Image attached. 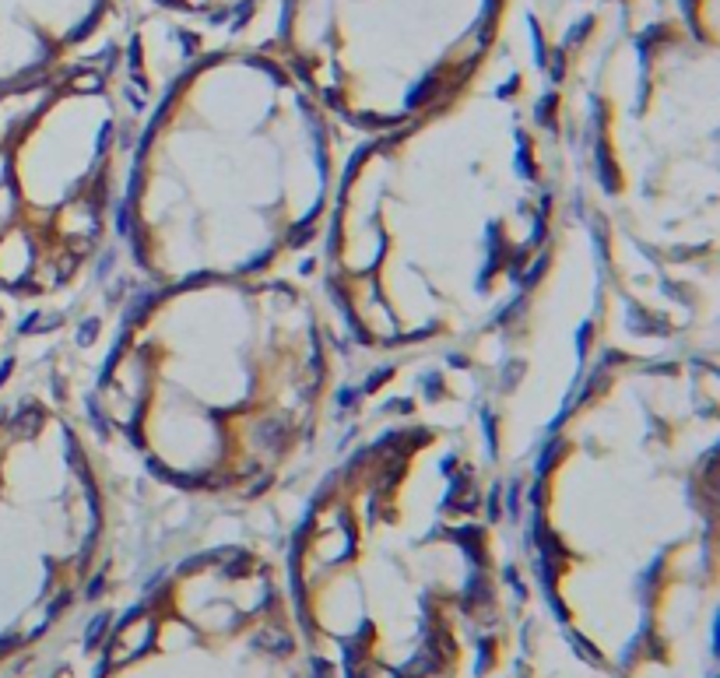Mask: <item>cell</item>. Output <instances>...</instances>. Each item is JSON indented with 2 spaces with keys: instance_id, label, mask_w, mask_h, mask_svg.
Returning a JSON list of instances; mask_svg holds the SVG:
<instances>
[{
  "instance_id": "cell-1",
  "label": "cell",
  "mask_w": 720,
  "mask_h": 678,
  "mask_svg": "<svg viewBox=\"0 0 720 678\" xmlns=\"http://www.w3.org/2000/svg\"><path fill=\"white\" fill-rule=\"evenodd\" d=\"M313 278L355 376L439 362L485 390L590 341L608 289L569 214L524 39L474 92L352 144Z\"/></svg>"
},
{
  "instance_id": "cell-2",
  "label": "cell",
  "mask_w": 720,
  "mask_h": 678,
  "mask_svg": "<svg viewBox=\"0 0 720 678\" xmlns=\"http://www.w3.org/2000/svg\"><path fill=\"white\" fill-rule=\"evenodd\" d=\"M60 337L85 418L155 520L292 517L355 387L309 274L102 289Z\"/></svg>"
},
{
  "instance_id": "cell-3",
  "label": "cell",
  "mask_w": 720,
  "mask_h": 678,
  "mask_svg": "<svg viewBox=\"0 0 720 678\" xmlns=\"http://www.w3.org/2000/svg\"><path fill=\"white\" fill-rule=\"evenodd\" d=\"M520 39L615 348L717 355L720 0H527Z\"/></svg>"
},
{
  "instance_id": "cell-4",
  "label": "cell",
  "mask_w": 720,
  "mask_h": 678,
  "mask_svg": "<svg viewBox=\"0 0 720 678\" xmlns=\"http://www.w3.org/2000/svg\"><path fill=\"white\" fill-rule=\"evenodd\" d=\"M352 144L267 32L197 42L144 112L102 289L313 278Z\"/></svg>"
},
{
  "instance_id": "cell-5",
  "label": "cell",
  "mask_w": 720,
  "mask_h": 678,
  "mask_svg": "<svg viewBox=\"0 0 720 678\" xmlns=\"http://www.w3.org/2000/svg\"><path fill=\"white\" fill-rule=\"evenodd\" d=\"M720 362L612 348L545 436L520 485L534 584L622 573L636 604L622 668L668 661L678 591L717 584Z\"/></svg>"
},
{
  "instance_id": "cell-6",
  "label": "cell",
  "mask_w": 720,
  "mask_h": 678,
  "mask_svg": "<svg viewBox=\"0 0 720 678\" xmlns=\"http://www.w3.org/2000/svg\"><path fill=\"white\" fill-rule=\"evenodd\" d=\"M197 42L137 15L95 56L0 92V299L18 334L60 330L117 271L144 112Z\"/></svg>"
},
{
  "instance_id": "cell-7",
  "label": "cell",
  "mask_w": 720,
  "mask_h": 678,
  "mask_svg": "<svg viewBox=\"0 0 720 678\" xmlns=\"http://www.w3.org/2000/svg\"><path fill=\"white\" fill-rule=\"evenodd\" d=\"M151 527L74 398L60 330L18 334L0 373V668L98 604Z\"/></svg>"
},
{
  "instance_id": "cell-8",
  "label": "cell",
  "mask_w": 720,
  "mask_h": 678,
  "mask_svg": "<svg viewBox=\"0 0 720 678\" xmlns=\"http://www.w3.org/2000/svg\"><path fill=\"white\" fill-rule=\"evenodd\" d=\"M527 0H278L267 39L352 141L474 92L520 39Z\"/></svg>"
},
{
  "instance_id": "cell-9",
  "label": "cell",
  "mask_w": 720,
  "mask_h": 678,
  "mask_svg": "<svg viewBox=\"0 0 720 678\" xmlns=\"http://www.w3.org/2000/svg\"><path fill=\"white\" fill-rule=\"evenodd\" d=\"M137 15L134 0H0V92L95 56Z\"/></svg>"
},
{
  "instance_id": "cell-10",
  "label": "cell",
  "mask_w": 720,
  "mask_h": 678,
  "mask_svg": "<svg viewBox=\"0 0 720 678\" xmlns=\"http://www.w3.org/2000/svg\"><path fill=\"white\" fill-rule=\"evenodd\" d=\"M141 15L162 18L204 42L260 35L278 0H134Z\"/></svg>"
},
{
  "instance_id": "cell-11",
  "label": "cell",
  "mask_w": 720,
  "mask_h": 678,
  "mask_svg": "<svg viewBox=\"0 0 720 678\" xmlns=\"http://www.w3.org/2000/svg\"><path fill=\"white\" fill-rule=\"evenodd\" d=\"M15 345H18V323H15L11 310L4 306V299H0V373H4V366H8Z\"/></svg>"
}]
</instances>
